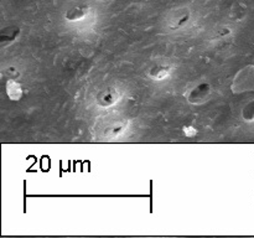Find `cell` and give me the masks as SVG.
I'll return each instance as SVG.
<instances>
[{
  "label": "cell",
  "instance_id": "6da1fadb",
  "mask_svg": "<svg viewBox=\"0 0 254 238\" xmlns=\"http://www.w3.org/2000/svg\"><path fill=\"white\" fill-rule=\"evenodd\" d=\"M128 127V122L125 119H109L108 122L102 128V137L106 139H113L122 134Z\"/></svg>",
  "mask_w": 254,
  "mask_h": 238
},
{
  "label": "cell",
  "instance_id": "7a4b0ae2",
  "mask_svg": "<svg viewBox=\"0 0 254 238\" xmlns=\"http://www.w3.org/2000/svg\"><path fill=\"white\" fill-rule=\"evenodd\" d=\"M120 91L117 87H108L103 91H101L97 96V104L102 108H108V107L114 106L120 99Z\"/></svg>",
  "mask_w": 254,
  "mask_h": 238
},
{
  "label": "cell",
  "instance_id": "3957f363",
  "mask_svg": "<svg viewBox=\"0 0 254 238\" xmlns=\"http://www.w3.org/2000/svg\"><path fill=\"white\" fill-rule=\"evenodd\" d=\"M210 94V85L208 83H201L196 86L194 89L190 91V94H187V98L192 103H201L205 102L207 96Z\"/></svg>",
  "mask_w": 254,
  "mask_h": 238
},
{
  "label": "cell",
  "instance_id": "277c9868",
  "mask_svg": "<svg viewBox=\"0 0 254 238\" xmlns=\"http://www.w3.org/2000/svg\"><path fill=\"white\" fill-rule=\"evenodd\" d=\"M189 16L190 13L185 10H180L179 13H175L174 15L170 18V28L172 29H177V28H181L187 20H189Z\"/></svg>",
  "mask_w": 254,
  "mask_h": 238
},
{
  "label": "cell",
  "instance_id": "5b68a950",
  "mask_svg": "<svg viewBox=\"0 0 254 238\" xmlns=\"http://www.w3.org/2000/svg\"><path fill=\"white\" fill-rule=\"evenodd\" d=\"M87 15V9L83 8V6H76V8L70 9V10L66 13V19L68 21H80L82 19L86 18Z\"/></svg>",
  "mask_w": 254,
  "mask_h": 238
},
{
  "label": "cell",
  "instance_id": "8992f818",
  "mask_svg": "<svg viewBox=\"0 0 254 238\" xmlns=\"http://www.w3.org/2000/svg\"><path fill=\"white\" fill-rule=\"evenodd\" d=\"M6 92H8V96L14 101H18L21 97V93H23L21 86L13 80L8 81V83H6Z\"/></svg>",
  "mask_w": 254,
  "mask_h": 238
},
{
  "label": "cell",
  "instance_id": "52a82bcc",
  "mask_svg": "<svg viewBox=\"0 0 254 238\" xmlns=\"http://www.w3.org/2000/svg\"><path fill=\"white\" fill-rule=\"evenodd\" d=\"M170 72H171V68L169 66H156L150 71V77L155 81H161L168 77Z\"/></svg>",
  "mask_w": 254,
  "mask_h": 238
},
{
  "label": "cell",
  "instance_id": "ba28073f",
  "mask_svg": "<svg viewBox=\"0 0 254 238\" xmlns=\"http://www.w3.org/2000/svg\"><path fill=\"white\" fill-rule=\"evenodd\" d=\"M184 133L186 137L192 138L197 134V130L194 127H184Z\"/></svg>",
  "mask_w": 254,
  "mask_h": 238
}]
</instances>
